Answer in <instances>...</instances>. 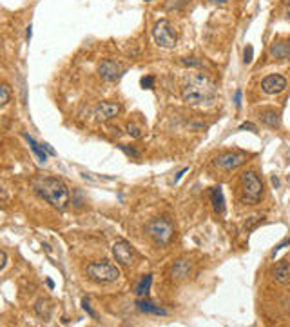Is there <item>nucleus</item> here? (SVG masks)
<instances>
[{
	"label": "nucleus",
	"mask_w": 290,
	"mask_h": 327,
	"mask_svg": "<svg viewBox=\"0 0 290 327\" xmlns=\"http://www.w3.org/2000/svg\"><path fill=\"white\" fill-rule=\"evenodd\" d=\"M182 98L189 105L213 104L216 100V87H214V84L207 77L194 75L182 87Z\"/></svg>",
	"instance_id": "f257e3e1"
},
{
	"label": "nucleus",
	"mask_w": 290,
	"mask_h": 327,
	"mask_svg": "<svg viewBox=\"0 0 290 327\" xmlns=\"http://www.w3.org/2000/svg\"><path fill=\"white\" fill-rule=\"evenodd\" d=\"M35 191L38 193L40 198H44L58 211H64L69 205V189L60 178H53V176L38 178L35 182Z\"/></svg>",
	"instance_id": "f03ea898"
},
{
	"label": "nucleus",
	"mask_w": 290,
	"mask_h": 327,
	"mask_svg": "<svg viewBox=\"0 0 290 327\" xmlns=\"http://www.w3.org/2000/svg\"><path fill=\"white\" fill-rule=\"evenodd\" d=\"M86 273H87V276L96 283H111V282H116V280L120 278V269L107 260L89 264Z\"/></svg>",
	"instance_id": "7ed1b4c3"
},
{
	"label": "nucleus",
	"mask_w": 290,
	"mask_h": 327,
	"mask_svg": "<svg viewBox=\"0 0 290 327\" xmlns=\"http://www.w3.org/2000/svg\"><path fill=\"white\" fill-rule=\"evenodd\" d=\"M241 191L245 204H256L263 196V182L256 171H247L241 174Z\"/></svg>",
	"instance_id": "20e7f679"
},
{
	"label": "nucleus",
	"mask_w": 290,
	"mask_h": 327,
	"mask_svg": "<svg viewBox=\"0 0 290 327\" xmlns=\"http://www.w3.org/2000/svg\"><path fill=\"white\" fill-rule=\"evenodd\" d=\"M145 231L158 245H167L174 236V226L167 218H154L145 226Z\"/></svg>",
	"instance_id": "39448f33"
},
{
	"label": "nucleus",
	"mask_w": 290,
	"mask_h": 327,
	"mask_svg": "<svg viewBox=\"0 0 290 327\" xmlns=\"http://www.w3.org/2000/svg\"><path fill=\"white\" fill-rule=\"evenodd\" d=\"M152 37H154V42L163 49H173L178 42L176 31L167 20L156 22L154 29H152Z\"/></svg>",
	"instance_id": "423d86ee"
},
{
	"label": "nucleus",
	"mask_w": 290,
	"mask_h": 327,
	"mask_svg": "<svg viewBox=\"0 0 290 327\" xmlns=\"http://www.w3.org/2000/svg\"><path fill=\"white\" fill-rule=\"evenodd\" d=\"M247 162V155L238 151H229V153H221L213 160V166L220 171H232L236 167L243 166Z\"/></svg>",
	"instance_id": "0eeeda50"
},
{
	"label": "nucleus",
	"mask_w": 290,
	"mask_h": 327,
	"mask_svg": "<svg viewBox=\"0 0 290 327\" xmlns=\"http://www.w3.org/2000/svg\"><path fill=\"white\" fill-rule=\"evenodd\" d=\"M123 73H126L123 64H121V62H116V60H111V58H105V60H102L98 65L100 79L105 80V82H118Z\"/></svg>",
	"instance_id": "6e6552de"
},
{
	"label": "nucleus",
	"mask_w": 290,
	"mask_h": 327,
	"mask_svg": "<svg viewBox=\"0 0 290 327\" xmlns=\"http://www.w3.org/2000/svg\"><path fill=\"white\" fill-rule=\"evenodd\" d=\"M113 255L116 258L118 264L121 266H131L135 262V251H133V245L123 238H118L113 245Z\"/></svg>",
	"instance_id": "1a4fd4ad"
},
{
	"label": "nucleus",
	"mask_w": 290,
	"mask_h": 327,
	"mask_svg": "<svg viewBox=\"0 0 290 327\" xmlns=\"http://www.w3.org/2000/svg\"><path fill=\"white\" fill-rule=\"evenodd\" d=\"M120 111H121V105L118 102H102V104L96 105L95 117L100 122H107V120H113L114 117H118Z\"/></svg>",
	"instance_id": "9d476101"
},
{
	"label": "nucleus",
	"mask_w": 290,
	"mask_h": 327,
	"mask_svg": "<svg viewBox=\"0 0 290 327\" xmlns=\"http://www.w3.org/2000/svg\"><path fill=\"white\" fill-rule=\"evenodd\" d=\"M261 89H263L267 95H277L286 89V80L281 75H269L261 80Z\"/></svg>",
	"instance_id": "9b49d317"
},
{
	"label": "nucleus",
	"mask_w": 290,
	"mask_h": 327,
	"mask_svg": "<svg viewBox=\"0 0 290 327\" xmlns=\"http://www.w3.org/2000/svg\"><path fill=\"white\" fill-rule=\"evenodd\" d=\"M191 269H192L191 260H178L173 266V269H171V275H173L174 280H185L187 276L191 275Z\"/></svg>",
	"instance_id": "f8f14e48"
},
{
	"label": "nucleus",
	"mask_w": 290,
	"mask_h": 327,
	"mask_svg": "<svg viewBox=\"0 0 290 327\" xmlns=\"http://www.w3.org/2000/svg\"><path fill=\"white\" fill-rule=\"evenodd\" d=\"M211 202H213L214 211H216L218 214L225 213V198H223V191H221L220 186L211 188Z\"/></svg>",
	"instance_id": "ddd939ff"
},
{
	"label": "nucleus",
	"mask_w": 290,
	"mask_h": 327,
	"mask_svg": "<svg viewBox=\"0 0 290 327\" xmlns=\"http://www.w3.org/2000/svg\"><path fill=\"white\" fill-rule=\"evenodd\" d=\"M272 276L277 280V282H281V283L288 282L290 280V264L286 260L279 262V264L272 269Z\"/></svg>",
	"instance_id": "4468645a"
},
{
	"label": "nucleus",
	"mask_w": 290,
	"mask_h": 327,
	"mask_svg": "<svg viewBox=\"0 0 290 327\" xmlns=\"http://www.w3.org/2000/svg\"><path fill=\"white\" fill-rule=\"evenodd\" d=\"M136 307H138L142 313H147V314H156V316H165L167 311L163 307H158L154 305L152 302H147V300H138L136 302Z\"/></svg>",
	"instance_id": "2eb2a0df"
},
{
	"label": "nucleus",
	"mask_w": 290,
	"mask_h": 327,
	"mask_svg": "<svg viewBox=\"0 0 290 327\" xmlns=\"http://www.w3.org/2000/svg\"><path fill=\"white\" fill-rule=\"evenodd\" d=\"M270 55H272L274 58H279V60L290 58V44L288 42H274L272 48H270Z\"/></svg>",
	"instance_id": "dca6fc26"
},
{
	"label": "nucleus",
	"mask_w": 290,
	"mask_h": 327,
	"mask_svg": "<svg viewBox=\"0 0 290 327\" xmlns=\"http://www.w3.org/2000/svg\"><path fill=\"white\" fill-rule=\"evenodd\" d=\"M24 138L27 140V144H29V148H31V151L35 153V157L38 158V162L40 164H46L48 162V153L44 151V148H42V144H38L33 136H29V135H24Z\"/></svg>",
	"instance_id": "f3484780"
},
{
	"label": "nucleus",
	"mask_w": 290,
	"mask_h": 327,
	"mask_svg": "<svg viewBox=\"0 0 290 327\" xmlns=\"http://www.w3.org/2000/svg\"><path fill=\"white\" fill-rule=\"evenodd\" d=\"M151 285H152V275H143L142 278H140V282L136 283V287H135L136 297H140V298L147 297L149 291H151Z\"/></svg>",
	"instance_id": "a211bd4d"
},
{
	"label": "nucleus",
	"mask_w": 290,
	"mask_h": 327,
	"mask_svg": "<svg viewBox=\"0 0 290 327\" xmlns=\"http://www.w3.org/2000/svg\"><path fill=\"white\" fill-rule=\"evenodd\" d=\"M261 120L270 127H279V117H277V113H274V111H265V113L261 115Z\"/></svg>",
	"instance_id": "6ab92c4d"
},
{
	"label": "nucleus",
	"mask_w": 290,
	"mask_h": 327,
	"mask_svg": "<svg viewBox=\"0 0 290 327\" xmlns=\"http://www.w3.org/2000/svg\"><path fill=\"white\" fill-rule=\"evenodd\" d=\"M9 100H11V89L6 84H0V107L8 105Z\"/></svg>",
	"instance_id": "aec40b11"
},
{
	"label": "nucleus",
	"mask_w": 290,
	"mask_h": 327,
	"mask_svg": "<svg viewBox=\"0 0 290 327\" xmlns=\"http://www.w3.org/2000/svg\"><path fill=\"white\" fill-rule=\"evenodd\" d=\"M35 311L40 318H48L49 316V304L46 300H38L35 304Z\"/></svg>",
	"instance_id": "412c9836"
},
{
	"label": "nucleus",
	"mask_w": 290,
	"mask_h": 327,
	"mask_svg": "<svg viewBox=\"0 0 290 327\" xmlns=\"http://www.w3.org/2000/svg\"><path fill=\"white\" fill-rule=\"evenodd\" d=\"M182 64L187 65V67H201L203 65V62L199 60V58H194V57H187V58H182Z\"/></svg>",
	"instance_id": "4be33fe9"
},
{
	"label": "nucleus",
	"mask_w": 290,
	"mask_h": 327,
	"mask_svg": "<svg viewBox=\"0 0 290 327\" xmlns=\"http://www.w3.org/2000/svg\"><path fill=\"white\" fill-rule=\"evenodd\" d=\"M127 133L133 138H138V136H142V127L136 126V124H127Z\"/></svg>",
	"instance_id": "5701e85b"
},
{
	"label": "nucleus",
	"mask_w": 290,
	"mask_h": 327,
	"mask_svg": "<svg viewBox=\"0 0 290 327\" xmlns=\"http://www.w3.org/2000/svg\"><path fill=\"white\" fill-rule=\"evenodd\" d=\"M82 307H84V311H86V313L89 314V316H91L93 320H96V318H98V314H96L95 311H93L91 304H89V300H87V298H84V300H82Z\"/></svg>",
	"instance_id": "b1692460"
},
{
	"label": "nucleus",
	"mask_w": 290,
	"mask_h": 327,
	"mask_svg": "<svg viewBox=\"0 0 290 327\" xmlns=\"http://www.w3.org/2000/svg\"><path fill=\"white\" fill-rule=\"evenodd\" d=\"M252 57H254V48L248 44L247 48H245V51H243V62H245V64H251Z\"/></svg>",
	"instance_id": "393cba45"
},
{
	"label": "nucleus",
	"mask_w": 290,
	"mask_h": 327,
	"mask_svg": "<svg viewBox=\"0 0 290 327\" xmlns=\"http://www.w3.org/2000/svg\"><path fill=\"white\" fill-rule=\"evenodd\" d=\"M152 86H154V77H151V75L143 77V79H142V87H143V89H151Z\"/></svg>",
	"instance_id": "a878e982"
},
{
	"label": "nucleus",
	"mask_w": 290,
	"mask_h": 327,
	"mask_svg": "<svg viewBox=\"0 0 290 327\" xmlns=\"http://www.w3.org/2000/svg\"><path fill=\"white\" fill-rule=\"evenodd\" d=\"M121 151L126 153V155H129V157H135V158H140V151H136L135 148H129V146H120Z\"/></svg>",
	"instance_id": "bb28decb"
},
{
	"label": "nucleus",
	"mask_w": 290,
	"mask_h": 327,
	"mask_svg": "<svg viewBox=\"0 0 290 327\" xmlns=\"http://www.w3.org/2000/svg\"><path fill=\"white\" fill-rule=\"evenodd\" d=\"M260 222H261V216H252L251 220L245 224V229H247V231H251V229H254V227L258 226Z\"/></svg>",
	"instance_id": "cd10ccee"
},
{
	"label": "nucleus",
	"mask_w": 290,
	"mask_h": 327,
	"mask_svg": "<svg viewBox=\"0 0 290 327\" xmlns=\"http://www.w3.org/2000/svg\"><path fill=\"white\" fill-rule=\"evenodd\" d=\"M286 245H290V238H285V240L281 242V244H277L276 247H274V253H272L274 257H276V253H279V251H281L283 247H286Z\"/></svg>",
	"instance_id": "c85d7f7f"
},
{
	"label": "nucleus",
	"mask_w": 290,
	"mask_h": 327,
	"mask_svg": "<svg viewBox=\"0 0 290 327\" xmlns=\"http://www.w3.org/2000/svg\"><path fill=\"white\" fill-rule=\"evenodd\" d=\"M6 264H8V255H6V251H2V249H0V271L4 269Z\"/></svg>",
	"instance_id": "c756f323"
},
{
	"label": "nucleus",
	"mask_w": 290,
	"mask_h": 327,
	"mask_svg": "<svg viewBox=\"0 0 290 327\" xmlns=\"http://www.w3.org/2000/svg\"><path fill=\"white\" fill-rule=\"evenodd\" d=\"M234 104H236V107H241V89H238L234 95Z\"/></svg>",
	"instance_id": "7c9ffc66"
},
{
	"label": "nucleus",
	"mask_w": 290,
	"mask_h": 327,
	"mask_svg": "<svg viewBox=\"0 0 290 327\" xmlns=\"http://www.w3.org/2000/svg\"><path fill=\"white\" fill-rule=\"evenodd\" d=\"M245 129H251V131H256V126L251 122H243L241 126H239V131H245Z\"/></svg>",
	"instance_id": "2f4dec72"
},
{
	"label": "nucleus",
	"mask_w": 290,
	"mask_h": 327,
	"mask_svg": "<svg viewBox=\"0 0 290 327\" xmlns=\"http://www.w3.org/2000/svg\"><path fill=\"white\" fill-rule=\"evenodd\" d=\"M31 37H33V26H27V31H26V39H27V42H31Z\"/></svg>",
	"instance_id": "473e14b6"
},
{
	"label": "nucleus",
	"mask_w": 290,
	"mask_h": 327,
	"mask_svg": "<svg viewBox=\"0 0 290 327\" xmlns=\"http://www.w3.org/2000/svg\"><path fill=\"white\" fill-rule=\"evenodd\" d=\"M42 148H44V149H46V151H48V153H49V155H57V153H55V149H53V148H51V146H49V144H42Z\"/></svg>",
	"instance_id": "72a5a7b5"
},
{
	"label": "nucleus",
	"mask_w": 290,
	"mask_h": 327,
	"mask_svg": "<svg viewBox=\"0 0 290 327\" xmlns=\"http://www.w3.org/2000/svg\"><path fill=\"white\" fill-rule=\"evenodd\" d=\"M187 171H189V169H187V167H185V169H182V171H180V173L176 174V178H174V182H180V178H182V176L187 173Z\"/></svg>",
	"instance_id": "f704fd0d"
},
{
	"label": "nucleus",
	"mask_w": 290,
	"mask_h": 327,
	"mask_svg": "<svg viewBox=\"0 0 290 327\" xmlns=\"http://www.w3.org/2000/svg\"><path fill=\"white\" fill-rule=\"evenodd\" d=\"M48 287H49V289H53V287H55V282H53L51 278H48Z\"/></svg>",
	"instance_id": "c9c22d12"
},
{
	"label": "nucleus",
	"mask_w": 290,
	"mask_h": 327,
	"mask_svg": "<svg viewBox=\"0 0 290 327\" xmlns=\"http://www.w3.org/2000/svg\"><path fill=\"white\" fill-rule=\"evenodd\" d=\"M214 2H227V0H214Z\"/></svg>",
	"instance_id": "e433bc0d"
},
{
	"label": "nucleus",
	"mask_w": 290,
	"mask_h": 327,
	"mask_svg": "<svg viewBox=\"0 0 290 327\" xmlns=\"http://www.w3.org/2000/svg\"><path fill=\"white\" fill-rule=\"evenodd\" d=\"M145 2H151V0H145Z\"/></svg>",
	"instance_id": "4c0bfd02"
}]
</instances>
